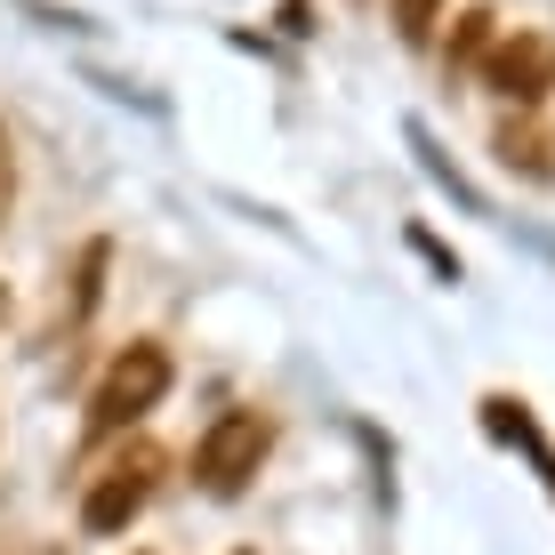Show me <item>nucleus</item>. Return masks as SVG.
Masks as SVG:
<instances>
[{
	"instance_id": "obj_1",
	"label": "nucleus",
	"mask_w": 555,
	"mask_h": 555,
	"mask_svg": "<svg viewBox=\"0 0 555 555\" xmlns=\"http://www.w3.org/2000/svg\"><path fill=\"white\" fill-rule=\"evenodd\" d=\"M169 378H178V362H169L162 338H138V347H121V354L105 362V378L89 387V435L138 427V418L169 395Z\"/></svg>"
},
{
	"instance_id": "obj_7",
	"label": "nucleus",
	"mask_w": 555,
	"mask_h": 555,
	"mask_svg": "<svg viewBox=\"0 0 555 555\" xmlns=\"http://www.w3.org/2000/svg\"><path fill=\"white\" fill-rule=\"evenodd\" d=\"M491 41H500V16H491V9H467V16H459V33H451V49H443V65H451V73L475 65V56H491Z\"/></svg>"
},
{
	"instance_id": "obj_3",
	"label": "nucleus",
	"mask_w": 555,
	"mask_h": 555,
	"mask_svg": "<svg viewBox=\"0 0 555 555\" xmlns=\"http://www.w3.org/2000/svg\"><path fill=\"white\" fill-rule=\"evenodd\" d=\"M153 475H162V451L153 443H129L113 467L89 483V500H81V531H98V540H113V531H129L145 515L153 500Z\"/></svg>"
},
{
	"instance_id": "obj_4",
	"label": "nucleus",
	"mask_w": 555,
	"mask_h": 555,
	"mask_svg": "<svg viewBox=\"0 0 555 555\" xmlns=\"http://www.w3.org/2000/svg\"><path fill=\"white\" fill-rule=\"evenodd\" d=\"M483 81H491V98H507L515 113H531L555 89V41L547 33H500L483 56Z\"/></svg>"
},
{
	"instance_id": "obj_2",
	"label": "nucleus",
	"mask_w": 555,
	"mask_h": 555,
	"mask_svg": "<svg viewBox=\"0 0 555 555\" xmlns=\"http://www.w3.org/2000/svg\"><path fill=\"white\" fill-rule=\"evenodd\" d=\"M266 451H274V418L266 411H218L194 443V483L209 500H242L250 475L266 467Z\"/></svg>"
},
{
	"instance_id": "obj_9",
	"label": "nucleus",
	"mask_w": 555,
	"mask_h": 555,
	"mask_svg": "<svg viewBox=\"0 0 555 555\" xmlns=\"http://www.w3.org/2000/svg\"><path fill=\"white\" fill-rule=\"evenodd\" d=\"M0 314H9V291H0Z\"/></svg>"
},
{
	"instance_id": "obj_6",
	"label": "nucleus",
	"mask_w": 555,
	"mask_h": 555,
	"mask_svg": "<svg viewBox=\"0 0 555 555\" xmlns=\"http://www.w3.org/2000/svg\"><path fill=\"white\" fill-rule=\"evenodd\" d=\"M411 145H418V162H427V178H435V185H451V202H459V209H475V218H483V194H475V185L459 178V162H451L443 145H435V129H427V121H411Z\"/></svg>"
},
{
	"instance_id": "obj_8",
	"label": "nucleus",
	"mask_w": 555,
	"mask_h": 555,
	"mask_svg": "<svg viewBox=\"0 0 555 555\" xmlns=\"http://www.w3.org/2000/svg\"><path fill=\"white\" fill-rule=\"evenodd\" d=\"M395 9V33H403V49H427L435 41V16H443V0H387Z\"/></svg>"
},
{
	"instance_id": "obj_5",
	"label": "nucleus",
	"mask_w": 555,
	"mask_h": 555,
	"mask_svg": "<svg viewBox=\"0 0 555 555\" xmlns=\"http://www.w3.org/2000/svg\"><path fill=\"white\" fill-rule=\"evenodd\" d=\"M491 153H500L507 169H524V178H555V162H547V138H540V121H531V113H515V121H500L491 129Z\"/></svg>"
}]
</instances>
